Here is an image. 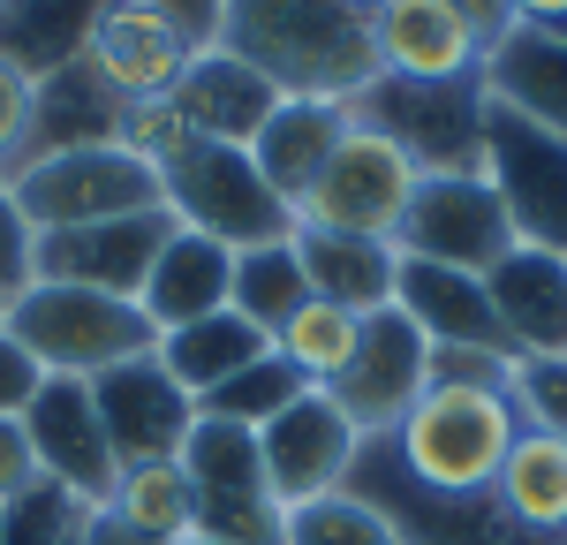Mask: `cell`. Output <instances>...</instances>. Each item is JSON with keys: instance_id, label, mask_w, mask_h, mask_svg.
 <instances>
[{"instance_id": "cell-12", "label": "cell", "mask_w": 567, "mask_h": 545, "mask_svg": "<svg viewBox=\"0 0 567 545\" xmlns=\"http://www.w3.org/2000/svg\"><path fill=\"white\" fill-rule=\"evenodd\" d=\"M424 363H432V341H424L409 318L401 311H371L349 371H341L326 394H333V409L349 417L363 440H393V424H401L409 402L424 394Z\"/></svg>"}, {"instance_id": "cell-38", "label": "cell", "mask_w": 567, "mask_h": 545, "mask_svg": "<svg viewBox=\"0 0 567 545\" xmlns=\"http://www.w3.org/2000/svg\"><path fill=\"white\" fill-rule=\"evenodd\" d=\"M31 91H39V84H31L23 69L0 61V175L23 160V136H31Z\"/></svg>"}, {"instance_id": "cell-23", "label": "cell", "mask_w": 567, "mask_h": 545, "mask_svg": "<svg viewBox=\"0 0 567 545\" xmlns=\"http://www.w3.org/2000/svg\"><path fill=\"white\" fill-rule=\"evenodd\" d=\"M114 8L122 0H0V61L45 84V76L84 61Z\"/></svg>"}, {"instance_id": "cell-41", "label": "cell", "mask_w": 567, "mask_h": 545, "mask_svg": "<svg viewBox=\"0 0 567 545\" xmlns=\"http://www.w3.org/2000/svg\"><path fill=\"white\" fill-rule=\"evenodd\" d=\"M454 8V23L470 31V39L492 53V45L507 39V31H523V16H515V0H446Z\"/></svg>"}, {"instance_id": "cell-14", "label": "cell", "mask_w": 567, "mask_h": 545, "mask_svg": "<svg viewBox=\"0 0 567 545\" xmlns=\"http://www.w3.org/2000/svg\"><path fill=\"white\" fill-rule=\"evenodd\" d=\"M175 235V213H130V220H91V227H53L31 250V280H61V288H99V296H130L159 258V243Z\"/></svg>"}, {"instance_id": "cell-21", "label": "cell", "mask_w": 567, "mask_h": 545, "mask_svg": "<svg viewBox=\"0 0 567 545\" xmlns=\"http://www.w3.org/2000/svg\"><path fill=\"white\" fill-rule=\"evenodd\" d=\"M227 288H235V250L213 243V235L175 227L159 243L152 272H144V288H136V311L152 318L159 333H175V326H197V318L227 311Z\"/></svg>"}, {"instance_id": "cell-17", "label": "cell", "mask_w": 567, "mask_h": 545, "mask_svg": "<svg viewBox=\"0 0 567 545\" xmlns=\"http://www.w3.org/2000/svg\"><path fill=\"white\" fill-rule=\"evenodd\" d=\"M189 61H197V45L182 39L159 8H144V0H122V8L99 23V39H91V53H84V69L114 91L122 106H130V99H175L182 76H189Z\"/></svg>"}, {"instance_id": "cell-11", "label": "cell", "mask_w": 567, "mask_h": 545, "mask_svg": "<svg viewBox=\"0 0 567 545\" xmlns=\"http://www.w3.org/2000/svg\"><path fill=\"white\" fill-rule=\"evenodd\" d=\"M258 462H265V485L280 500V515H288V507H303V500L349 485L355 462H363V432L333 409L326 387H310V394H296L280 417L258 424Z\"/></svg>"}, {"instance_id": "cell-44", "label": "cell", "mask_w": 567, "mask_h": 545, "mask_svg": "<svg viewBox=\"0 0 567 545\" xmlns=\"http://www.w3.org/2000/svg\"><path fill=\"white\" fill-rule=\"evenodd\" d=\"M341 8H355V16H371V8H386V0H341Z\"/></svg>"}, {"instance_id": "cell-34", "label": "cell", "mask_w": 567, "mask_h": 545, "mask_svg": "<svg viewBox=\"0 0 567 545\" xmlns=\"http://www.w3.org/2000/svg\"><path fill=\"white\" fill-rule=\"evenodd\" d=\"M114 144L130 152L136 167L167 175L182 152L197 144V130H189V114H182L175 99H130V106H122V122H114Z\"/></svg>"}, {"instance_id": "cell-4", "label": "cell", "mask_w": 567, "mask_h": 545, "mask_svg": "<svg viewBox=\"0 0 567 545\" xmlns=\"http://www.w3.org/2000/svg\"><path fill=\"white\" fill-rule=\"evenodd\" d=\"M159 205L175 213V227L213 235L227 250H258V243H288L296 235V205L272 197V182L258 175V160L243 144H205L197 136L159 175Z\"/></svg>"}, {"instance_id": "cell-27", "label": "cell", "mask_w": 567, "mask_h": 545, "mask_svg": "<svg viewBox=\"0 0 567 545\" xmlns=\"http://www.w3.org/2000/svg\"><path fill=\"white\" fill-rule=\"evenodd\" d=\"M114 122H122V99L76 61V69H61V76H45L31 91V136H23V160L16 167L53 160V152H76V144H114Z\"/></svg>"}, {"instance_id": "cell-16", "label": "cell", "mask_w": 567, "mask_h": 545, "mask_svg": "<svg viewBox=\"0 0 567 545\" xmlns=\"http://www.w3.org/2000/svg\"><path fill=\"white\" fill-rule=\"evenodd\" d=\"M371 53L393 84H477L484 45L454 23L446 0H386L371 8Z\"/></svg>"}, {"instance_id": "cell-42", "label": "cell", "mask_w": 567, "mask_h": 545, "mask_svg": "<svg viewBox=\"0 0 567 545\" xmlns=\"http://www.w3.org/2000/svg\"><path fill=\"white\" fill-rule=\"evenodd\" d=\"M76 545H159L144 538V531H130L114 507H84V523H76Z\"/></svg>"}, {"instance_id": "cell-5", "label": "cell", "mask_w": 567, "mask_h": 545, "mask_svg": "<svg viewBox=\"0 0 567 545\" xmlns=\"http://www.w3.org/2000/svg\"><path fill=\"white\" fill-rule=\"evenodd\" d=\"M424 167L393 144V136L349 122V136L333 144V160L318 167V182L296 205V227H326V235H363V243H393L409 220Z\"/></svg>"}, {"instance_id": "cell-19", "label": "cell", "mask_w": 567, "mask_h": 545, "mask_svg": "<svg viewBox=\"0 0 567 545\" xmlns=\"http://www.w3.org/2000/svg\"><path fill=\"white\" fill-rule=\"evenodd\" d=\"M477 84L499 114H515V122H529V130H545V136H567V39L537 31V23L507 31L484 53Z\"/></svg>"}, {"instance_id": "cell-46", "label": "cell", "mask_w": 567, "mask_h": 545, "mask_svg": "<svg viewBox=\"0 0 567 545\" xmlns=\"http://www.w3.org/2000/svg\"><path fill=\"white\" fill-rule=\"evenodd\" d=\"M553 39H567V23H553Z\"/></svg>"}, {"instance_id": "cell-33", "label": "cell", "mask_w": 567, "mask_h": 545, "mask_svg": "<svg viewBox=\"0 0 567 545\" xmlns=\"http://www.w3.org/2000/svg\"><path fill=\"white\" fill-rule=\"evenodd\" d=\"M296 394H310L303 379H296L280 357H258L250 371H235L227 387H213V394L197 402V417H227V424H250V432H258L265 417H280Z\"/></svg>"}, {"instance_id": "cell-29", "label": "cell", "mask_w": 567, "mask_h": 545, "mask_svg": "<svg viewBox=\"0 0 567 545\" xmlns=\"http://www.w3.org/2000/svg\"><path fill=\"white\" fill-rule=\"evenodd\" d=\"M106 507H114L130 531H144V538H159V545H175V538L197 531V485H189L182 454H167V462H130V470L114 477Z\"/></svg>"}, {"instance_id": "cell-25", "label": "cell", "mask_w": 567, "mask_h": 545, "mask_svg": "<svg viewBox=\"0 0 567 545\" xmlns=\"http://www.w3.org/2000/svg\"><path fill=\"white\" fill-rule=\"evenodd\" d=\"M175 106L189 114V130L205 136V144H250V136L265 130V114L280 106V91L265 84L243 53L205 45V53L189 61V76H182Z\"/></svg>"}, {"instance_id": "cell-7", "label": "cell", "mask_w": 567, "mask_h": 545, "mask_svg": "<svg viewBox=\"0 0 567 545\" xmlns=\"http://www.w3.org/2000/svg\"><path fill=\"white\" fill-rule=\"evenodd\" d=\"M182 470L197 485V531L227 545H280V500L265 485L258 432L227 424V417H197L182 440Z\"/></svg>"}, {"instance_id": "cell-22", "label": "cell", "mask_w": 567, "mask_h": 545, "mask_svg": "<svg viewBox=\"0 0 567 545\" xmlns=\"http://www.w3.org/2000/svg\"><path fill=\"white\" fill-rule=\"evenodd\" d=\"M484 507L507 523V531H523V538H545V545H567V440L560 432H515V448L499 462V477H492V493Z\"/></svg>"}, {"instance_id": "cell-31", "label": "cell", "mask_w": 567, "mask_h": 545, "mask_svg": "<svg viewBox=\"0 0 567 545\" xmlns=\"http://www.w3.org/2000/svg\"><path fill=\"white\" fill-rule=\"evenodd\" d=\"M280 545H409V531H401V515L386 500L341 485V493H318L303 507H288L280 515Z\"/></svg>"}, {"instance_id": "cell-43", "label": "cell", "mask_w": 567, "mask_h": 545, "mask_svg": "<svg viewBox=\"0 0 567 545\" xmlns=\"http://www.w3.org/2000/svg\"><path fill=\"white\" fill-rule=\"evenodd\" d=\"M515 16L537 23V31H553V23H567V0H515Z\"/></svg>"}, {"instance_id": "cell-30", "label": "cell", "mask_w": 567, "mask_h": 545, "mask_svg": "<svg viewBox=\"0 0 567 545\" xmlns=\"http://www.w3.org/2000/svg\"><path fill=\"white\" fill-rule=\"evenodd\" d=\"M310 304L303 258H296V235L288 243H258V250H235V288H227V311L250 318L265 341L288 326V318Z\"/></svg>"}, {"instance_id": "cell-39", "label": "cell", "mask_w": 567, "mask_h": 545, "mask_svg": "<svg viewBox=\"0 0 567 545\" xmlns=\"http://www.w3.org/2000/svg\"><path fill=\"white\" fill-rule=\"evenodd\" d=\"M39 387H45V371H39V357L0 326V417H23V409L39 402Z\"/></svg>"}, {"instance_id": "cell-35", "label": "cell", "mask_w": 567, "mask_h": 545, "mask_svg": "<svg viewBox=\"0 0 567 545\" xmlns=\"http://www.w3.org/2000/svg\"><path fill=\"white\" fill-rule=\"evenodd\" d=\"M507 402L529 432H560L567 440V357H523L507 379Z\"/></svg>"}, {"instance_id": "cell-9", "label": "cell", "mask_w": 567, "mask_h": 545, "mask_svg": "<svg viewBox=\"0 0 567 545\" xmlns=\"http://www.w3.org/2000/svg\"><path fill=\"white\" fill-rule=\"evenodd\" d=\"M363 130L393 136L424 175H462L484 167V84H379L349 106Z\"/></svg>"}, {"instance_id": "cell-3", "label": "cell", "mask_w": 567, "mask_h": 545, "mask_svg": "<svg viewBox=\"0 0 567 545\" xmlns=\"http://www.w3.org/2000/svg\"><path fill=\"white\" fill-rule=\"evenodd\" d=\"M8 333L39 357L45 379H84V387L159 349V326L136 311L130 296L61 288V280H31V288L8 304Z\"/></svg>"}, {"instance_id": "cell-1", "label": "cell", "mask_w": 567, "mask_h": 545, "mask_svg": "<svg viewBox=\"0 0 567 545\" xmlns=\"http://www.w3.org/2000/svg\"><path fill=\"white\" fill-rule=\"evenodd\" d=\"M219 45L243 53L280 99L355 106L363 91L379 84L371 16H355L341 0H227Z\"/></svg>"}, {"instance_id": "cell-6", "label": "cell", "mask_w": 567, "mask_h": 545, "mask_svg": "<svg viewBox=\"0 0 567 545\" xmlns=\"http://www.w3.org/2000/svg\"><path fill=\"white\" fill-rule=\"evenodd\" d=\"M16 205L23 220L53 235V227H91V220H130V213H159V175L136 167L122 144H76L16 167Z\"/></svg>"}, {"instance_id": "cell-13", "label": "cell", "mask_w": 567, "mask_h": 545, "mask_svg": "<svg viewBox=\"0 0 567 545\" xmlns=\"http://www.w3.org/2000/svg\"><path fill=\"white\" fill-rule=\"evenodd\" d=\"M23 432H31L39 477L53 493H69L76 507H106L122 462L106 448V424H99V402H91L84 379H45L39 402L23 409Z\"/></svg>"}, {"instance_id": "cell-37", "label": "cell", "mask_w": 567, "mask_h": 545, "mask_svg": "<svg viewBox=\"0 0 567 545\" xmlns=\"http://www.w3.org/2000/svg\"><path fill=\"white\" fill-rule=\"evenodd\" d=\"M39 454H31V432H23V417H0V515L16 507L23 493H39Z\"/></svg>"}, {"instance_id": "cell-36", "label": "cell", "mask_w": 567, "mask_h": 545, "mask_svg": "<svg viewBox=\"0 0 567 545\" xmlns=\"http://www.w3.org/2000/svg\"><path fill=\"white\" fill-rule=\"evenodd\" d=\"M31 250H39V227L23 220L16 182L0 175V304H16V296L31 288Z\"/></svg>"}, {"instance_id": "cell-32", "label": "cell", "mask_w": 567, "mask_h": 545, "mask_svg": "<svg viewBox=\"0 0 567 545\" xmlns=\"http://www.w3.org/2000/svg\"><path fill=\"white\" fill-rule=\"evenodd\" d=\"M355 341H363V311H341V304H326V296H310L303 311L288 318L280 333H272V357L288 363L303 387H333L341 371H349Z\"/></svg>"}, {"instance_id": "cell-47", "label": "cell", "mask_w": 567, "mask_h": 545, "mask_svg": "<svg viewBox=\"0 0 567 545\" xmlns=\"http://www.w3.org/2000/svg\"><path fill=\"white\" fill-rule=\"evenodd\" d=\"M0 326H8V304H0Z\"/></svg>"}, {"instance_id": "cell-10", "label": "cell", "mask_w": 567, "mask_h": 545, "mask_svg": "<svg viewBox=\"0 0 567 545\" xmlns=\"http://www.w3.org/2000/svg\"><path fill=\"white\" fill-rule=\"evenodd\" d=\"M484 175L515 220V243L567 258V136L529 130L484 99Z\"/></svg>"}, {"instance_id": "cell-48", "label": "cell", "mask_w": 567, "mask_h": 545, "mask_svg": "<svg viewBox=\"0 0 567 545\" xmlns=\"http://www.w3.org/2000/svg\"><path fill=\"white\" fill-rule=\"evenodd\" d=\"M61 545H76V531H69V538H61Z\"/></svg>"}, {"instance_id": "cell-2", "label": "cell", "mask_w": 567, "mask_h": 545, "mask_svg": "<svg viewBox=\"0 0 567 545\" xmlns=\"http://www.w3.org/2000/svg\"><path fill=\"white\" fill-rule=\"evenodd\" d=\"M523 417L507 394L492 387H424L409 417L393 424V440L379 448L393 454V470L416 485L424 500H454V507H477L499 477V462L515 448Z\"/></svg>"}, {"instance_id": "cell-26", "label": "cell", "mask_w": 567, "mask_h": 545, "mask_svg": "<svg viewBox=\"0 0 567 545\" xmlns=\"http://www.w3.org/2000/svg\"><path fill=\"white\" fill-rule=\"evenodd\" d=\"M296 258H303L310 296L341 304V311H393V280H401V250L393 243H363V235H326V227H296Z\"/></svg>"}, {"instance_id": "cell-24", "label": "cell", "mask_w": 567, "mask_h": 545, "mask_svg": "<svg viewBox=\"0 0 567 545\" xmlns=\"http://www.w3.org/2000/svg\"><path fill=\"white\" fill-rule=\"evenodd\" d=\"M349 106H333V99H280L272 114H265V130L243 144L250 160H258V175L272 182V197L280 205H303V189L318 182V167L333 160V144L349 136Z\"/></svg>"}, {"instance_id": "cell-20", "label": "cell", "mask_w": 567, "mask_h": 545, "mask_svg": "<svg viewBox=\"0 0 567 545\" xmlns=\"http://www.w3.org/2000/svg\"><path fill=\"white\" fill-rule=\"evenodd\" d=\"M393 311L409 318V326H416L432 349H507V341H499V318H492V296H484L477 272L401 258ZM507 357H515V349H507Z\"/></svg>"}, {"instance_id": "cell-40", "label": "cell", "mask_w": 567, "mask_h": 545, "mask_svg": "<svg viewBox=\"0 0 567 545\" xmlns=\"http://www.w3.org/2000/svg\"><path fill=\"white\" fill-rule=\"evenodd\" d=\"M144 8H159V16H167L182 39L197 45V53H205V45H219V23H227V0H144Z\"/></svg>"}, {"instance_id": "cell-8", "label": "cell", "mask_w": 567, "mask_h": 545, "mask_svg": "<svg viewBox=\"0 0 567 545\" xmlns=\"http://www.w3.org/2000/svg\"><path fill=\"white\" fill-rule=\"evenodd\" d=\"M401 258H424V266H454V272H492L507 250H515V220L499 205V189L484 167H462V175H424L416 197H409V220L393 235Z\"/></svg>"}, {"instance_id": "cell-28", "label": "cell", "mask_w": 567, "mask_h": 545, "mask_svg": "<svg viewBox=\"0 0 567 545\" xmlns=\"http://www.w3.org/2000/svg\"><path fill=\"white\" fill-rule=\"evenodd\" d=\"M159 371L175 379L189 402H205L213 387H227L235 371H250L258 357H272V341H265L250 318H235V311H213V318H197V326H175V333H159Z\"/></svg>"}, {"instance_id": "cell-45", "label": "cell", "mask_w": 567, "mask_h": 545, "mask_svg": "<svg viewBox=\"0 0 567 545\" xmlns=\"http://www.w3.org/2000/svg\"><path fill=\"white\" fill-rule=\"evenodd\" d=\"M175 545H227V538H205V531H189V538H175Z\"/></svg>"}, {"instance_id": "cell-15", "label": "cell", "mask_w": 567, "mask_h": 545, "mask_svg": "<svg viewBox=\"0 0 567 545\" xmlns=\"http://www.w3.org/2000/svg\"><path fill=\"white\" fill-rule=\"evenodd\" d=\"M91 402H99L106 448H114L122 470L130 462H167V454H182L189 424H197V402L159 371V357H136L122 371H106V379H91Z\"/></svg>"}, {"instance_id": "cell-18", "label": "cell", "mask_w": 567, "mask_h": 545, "mask_svg": "<svg viewBox=\"0 0 567 545\" xmlns=\"http://www.w3.org/2000/svg\"><path fill=\"white\" fill-rule=\"evenodd\" d=\"M484 296H492L499 341L515 357H567V258L515 243L484 272Z\"/></svg>"}]
</instances>
